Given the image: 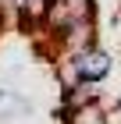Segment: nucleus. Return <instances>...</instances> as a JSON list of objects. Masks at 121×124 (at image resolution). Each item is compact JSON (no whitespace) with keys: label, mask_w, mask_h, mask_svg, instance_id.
Masks as SVG:
<instances>
[{"label":"nucleus","mask_w":121,"mask_h":124,"mask_svg":"<svg viewBox=\"0 0 121 124\" xmlns=\"http://www.w3.org/2000/svg\"><path fill=\"white\" fill-rule=\"evenodd\" d=\"M64 124H111V117H107V110L100 106V99H89V103H82V106L64 110Z\"/></svg>","instance_id":"f257e3e1"},{"label":"nucleus","mask_w":121,"mask_h":124,"mask_svg":"<svg viewBox=\"0 0 121 124\" xmlns=\"http://www.w3.org/2000/svg\"><path fill=\"white\" fill-rule=\"evenodd\" d=\"M118 110H121V96H118Z\"/></svg>","instance_id":"f03ea898"}]
</instances>
